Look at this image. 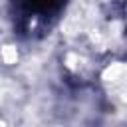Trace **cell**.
<instances>
[{
	"label": "cell",
	"mask_w": 127,
	"mask_h": 127,
	"mask_svg": "<svg viewBox=\"0 0 127 127\" xmlns=\"http://www.w3.org/2000/svg\"><path fill=\"white\" fill-rule=\"evenodd\" d=\"M58 8H60L58 4H24L20 14V24L26 32L34 34L36 30H42L50 24Z\"/></svg>",
	"instance_id": "obj_1"
}]
</instances>
